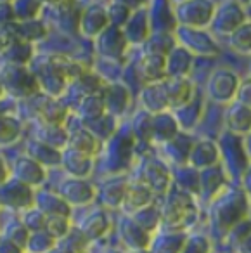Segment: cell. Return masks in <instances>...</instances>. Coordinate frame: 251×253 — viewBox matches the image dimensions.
Returning a JSON list of instances; mask_svg holds the SVG:
<instances>
[{
	"instance_id": "obj_1",
	"label": "cell",
	"mask_w": 251,
	"mask_h": 253,
	"mask_svg": "<svg viewBox=\"0 0 251 253\" xmlns=\"http://www.w3.org/2000/svg\"><path fill=\"white\" fill-rule=\"evenodd\" d=\"M0 200L5 205H12V207H23L30 201L32 193H30V187L26 184L12 182L7 186H0Z\"/></svg>"
},
{
	"instance_id": "obj_5",
	"label": "cell",
	"mask_w": 251,
	"mask_h": 253,
	"mask_svg": "<svg viewBox=\"0 0 251 253\" xmlns=\"http://www.w3.org/2000/svg\"><path fill=\"white\" fill-rule=\"evenodd\" d=\"M39 5L40 4H37V2H18V4H14V14L19 19H23V23L30 21V18L39 11Z\"/></svg>"
},
{
	"instance_id": "obj_4",
	"label": "cell",
	"mask_w": 251,
	"mask_h": 253,
	"mask_svg": "<svg viewBox=\"0 0 251 253\" xmlns=\"http://www.w3.org/2000/svg\"><path fill=\"white\" fill-rule=\"evenodd\" d=\"M32 56V47L28 43H12L11 50H9V59L14 64H23L30 59Z\"/></svg>"
},
{
	"instance_id": "obj_6",
	"label": "cell",
	"mask_w": 251,
	"mask_h": 253,
	"mask_svg": "<svg viewBox=\"0 0 251 253\" xmlns=\"http://www.w3.org/2000/svg\"><path fill=\"white\" fill-rule=\"evenodd\" d=\"M25 220H26V227L32 229V231H39V229H42L43 225H45V217H43L40 211H33L32 217L26 213Z\"/></svg>"
},
{
	"instance_id": "obj_9",
	"label": "cell",
	"mask_w": 251,
	"mask_h": 253,
	"mask_svg": "<svg viewBox=\"0 0 251 253\" xmlns=\"http://www.w3.org/2000/svg\"><path fill=\"white\" fill-rule=\"evenodd\" d=\"M0 94H2V82H0Z\"/></svg>"
},
{
	"instance_id": "obj_3",
	"label": "cell",
	"mask_w": 251,
	"mask_h": 253,
	"mask_svg": "<svg viewBox=\"0 0 251 253\" xmlns=\"http://www.w3.org/2000/svg\"><path fill=\"white\" fill-rule=\"evenodd\" d=\"M19 134V126L11 116H0V144L12 142Z\"/></svg>"
},
{
	"instance_id": "obj_8",
	"label": "cell",
	"mask_w": 251,
	"mask_h": 253,
	"mask_svg": "<svg viewBox=\"0 0 251 253\" xmlns=\"http://www.w3.org/2000/svg\"><path fill=\"white\" fill-rule=\"evenodd\" d=\"M4 179H5V169H4V163L0 162V184L4 182Z\"/></svg>"
},
{
	"instance_id": "obj_2",
	"label": "cell",
	"mask_w": 251,
	"mask_h": 253,
	"mask_svg": "<svg viewBox=\"0 0 251 253\" xmlns=\"http://www.w3.org/2000/svg\"><path fill=\"white\" fill-rule=\"evenodd\" d=\"M16 173H18V179L21 182H25L26 186L30 184H39L42 180L43 173L42 169L37 165L35 160H30V158H21L18 163H16Z\"/></svg>"
},
{
	"instance_id": "obj_7",
	"label": "cell",
	"mask_w": 251,
	"mask_h": 253,
	"mask_svg": "<svg viewBox=\"0 0 251 253\" xmlns=\"http://www.w3.org/2000/svg\"><path fill=\"white\" fill-rule=\"evenodd\" d=\"M0 253H21L18 245L12 241H2L0 243Z\"/></svg>"
}]
</instances>
